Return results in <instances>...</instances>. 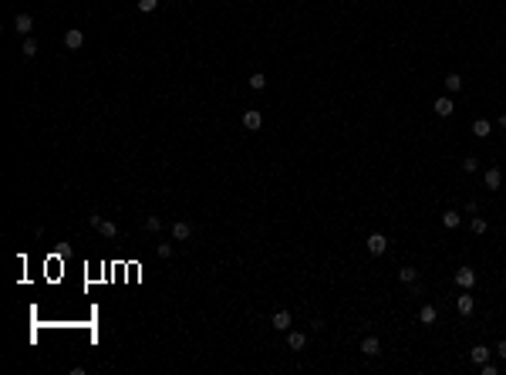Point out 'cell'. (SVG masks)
Returning a JSON list of instances; mask_svg holds the SVG:
<instances>
[{
    "label": "cell",
    "mask_w": 506,
    "mask_h": 375,
    "mask_svg": "<svg viewBox=\"0 0 506 375\" xmlns=\"http://www.w3.org/2000/svg\"><path fill=\"white\" fill-rule=\"evenodd\" d=\"M88 223H91L95 230H98L101 237H108V240H115V237H118V227H115L112 220H101L98 213H91V216H88Z\"/></svg>",
    "instance_id": "1"
},
{
    "label": "cell",
    "mask_w": 506,
    "mask_h": 375,
    "mask_svg": "<svg viewBox=\"0 0 506 375\" xmlns=\"http://www.w3.org/2000/svg\"><path fill=\"white\" fill-rule=\"evenodd\" d=\"M385 250H388V237H385V233H368V254L371 257H382Z\"/></svg>",
    "instance_id": "2"
},
{
    "label": "cell",
    "mask_w": 506,
    "mask_h": 375,
    "mask_svg": "<svg viewBox=\"0 0 506 375\" xmlns=\"http://www.w3.org/2000/svg\"><path fill=\"white\" fill-rule=\"evenodd\" d=\"M64 47H67V51H81V47H85V34H81L78 27L64 31Z\"/></svg>",
    "instance_id": "3"
},
{
    "label": "cell",
    "mask_w": 506,
    "mask_h": 375,
    "mask_svg": "<svg viewBox=\"0 0 506 375\" xmlns=\"http://www.w3.org/2000/svg\"><path fill=\"white\" fill-rule=\"evenodd\" d=\"M270 325L277 331H291V311L287 307H280V311H273V318H270Z\"/></svg>",
    "instance_id": "4"
},
{
    "label": "cell",
    "mask_w": 506,
    "mask_h": 375,
    "mask_svg": "<svg viewBox=\"0 0 506 375\" xmlns=\"http://www.w3.org/2000/svg\"><path fill=\"white\" fill-rule=\"evenodd\" d=\"M361 352L368 355V358H375V355H382V341L375 338V335H365V338H361Z\"/></svg>",
    "instance_id": "5"
},
{
    "label": "cell",
    "mask_w": 506,
    "mask_h": 375,
    "mask_svg": "<svg viewBox=\"0 0 506 375\" xmlns=\"http://www.w3.org/2000/svg\"><path fill=\"white\" fill-rule=\"evenodd\" d=\"M14 31H17V34H31L34 31V17L31 14H17V17H14Z\"/></svg>",
    "instance_id": "6"
},
{
    "label": "cell",
    "mask_w": 506,
    "mask_h": 375,
    "mask_svg": "<svg viewBox=\"0 0 506 375\" xmlns=\"http://www.w3.org/2000/svg\"><path fill=\"white\" fill-rule=\"evenodd\" d=\"M432 112H436L439 118H449V115H452V98H449V95H442V98H436V105H432Z\"/></svg>",
    "instance_id": "7"
},
{
    "label": "cell",
    "mask_w": 506,
    "mask_h": 375,
    "mask_svg": "<svg viewBox=\"0 0 506 375\" xmlns=\"http://www.w3.org/2000/svg\"><path fill=\"white\" fill-rule=\"evenodd\" d=\"M483 182H486V190H499L503 186V169H486V176H483Z\"/></svg>",
    "instance_id": "8"
},
{
    "label": "cell",
    "mask_w": 506,
    "mask_h": 375,
    "mask_svg": "<svg viewBox=\"0 0 506 375\" xmlns=\"http://www.w3.org/2000/svg\"><path fill=\"white\" fill-rule=\"evenodd\" d=\"M260 125H263V115H260L257 108H250V112L243 115V129H247V132H257Z\"/></svg>",
    "instance_id": "9"
},
{
    "label": "cell",
    "mask_w": 506,
    "mask_h": 375,
    "mask_svg": "<svg viewBox=\"0 0 506 375\" xmlns=\"http://www.w3.org/2000/svg\"><path fill=\"white\" fill-rule=\"evenodd\" d=\"M456 284H459V287H472V284H476V271H472V267H459V271H456Z\"/></svg>",
    "instance_id": "10"
},
{
    "label": "cell",
    "mask_w": 506,
    "mask_h": 375,
    "mask_svg": "<svg viewBox=\"0 0 506 375\" xmlns=\"http://www.w3.org/2000/svg\"><path fill=\"white\" fill-rule=\"evenodd\" d=\"M418 321H422V325H436V321H439V307H436V304H422Z\"/></svg>",
    "instance_id": "11"
},
{
    "label": "cell",
    "mask_w": 506,
    "mask_h": 375,
    "mask_svg": "<svg viewBox=\"0 0 506 375\" xmlns=\"http://www.w3.org/2000/svg\"><path fill=\"white\" fill-rule=\"evenodd\" d=\"M304 345H307V335H304V331H287V348L301 352Z\"/></svg>",
    "instance_id": "12"
},
{
    "label": "cell",
    "mask_w": 506,
    "mask_h": 375,
    "mask_svg": "<svg viewBox=\"0 0 506 375\" xmlns=\"http://www.w3.org/2000/svg\"><path fill=\"white\" fill-rule=\"evenodd\" d=\"M489 132H493V122H489V118H476V122H472V136L486 139Z\"/></svg>",
    "instance_id": "13"
},
{
    "label": "cell",
    "mask_w": 506,
    "mask_h": 375,
    "mask_svg": "<svg viewBox=\"0 0 506 375\" xmlns=\"http://www.w3.org/2000/svg\"><path fill=\"white\" fill-rule=\"evenodd\" d=\"M469 362H472V365H483V362H489V348H486V345H476V348L469 352Z\"/></svg>",
    "instance_id": "14"
},
{
    "label": "cell",
    "mask_w": 506,
    "mask_h": 375,
    "mask_svg": "<svg viewBox=\"0 0 506 375\" xmlns=\"http://www.w3.org/2000/svg\"><path fill=\"white\" fill-rule=\"evenodd\" d=\"M172 237H176V240H189L192 237V227L186 223V220H179V223H172Z\"/></svg>",
    "instance_id": "15"
},
{
    "label": "cell",
    "mask_w": 506,
    "mask_h": 375,
    "mask_svg": "<svg viewBox=\"0 0 506 375\" xmlns=\"http://www.w3.org/2000/svg\"><path fill=\"white\" fill-rule=\"evenodd\" d=\"M456 307H459V315H472L476 301H472V294H459V297H456Z\"/></svg>",
    "instance_id": "16"
},
{
    "label": "cell",
    "mask_w": 506,
    "mask_h": 375,
    "mask_svg": "<svg viewBox=\"0 0 506 375\" xmlns=\"http://www.w3.org/2000/svg\"><path fill=\"white\" fill-rule=\"evenodd\" d=\"M459 223H462V216L456 213V210H446V213H442V227L446 230H456Z\"/></svg>",
    "instance_id": "17"
},
{
    "label": "cell",
    "mask_w": 506,
    "mask_h": 375,
    "mask_svg": "<svg viewBox=\"0 0 506 375\" xmlns=\"http://www.w3.org/2000/svg\"><path fill=\"white\" fill-rule=\"evenodd\" d=\"M247 85H250L253 91H263V88H267V78H263V71H253V75L247 78Z\"/></svg>",
    "instance_id": "18"
},
{
    "label": "cell",
    "mask_w": 506,
    "mask_h": 375,
    "mask_svg": "<svg viewBox=\"0 0 506 375\" xmlns=\"http://www.w3.org/2000/svg\"><path fill=\"white\" fill-rule=\"evenodd\" d=\"M442 85H446V91H452V95H456V91L462 88V78H459V75H456V71H449V75H446V81H442Z\"/></svg>",
    "instance_id": "19"
},
{
    "label": "cell",
    "mask_w": 506,
    "mask_h": 375,
    "mask_svg": "<svg viewBox=\"0 0 506 375\" xmlns=\"http://www.w3.org/2000/svg\"><path fill=\"white\" fill-rule=\"evenodd\" d=\"M469 230H472V233H476V237H483L486 230H489V223H486L483 216H472V220H469Z\"/></svg>",
    "instance_id": "20"
},
{
    "label": "cell",
    "mask_w": 506,
    "mask_h": 375,
    "mask_svg": "<svg viewBox=\"0 0 506 375\" xmlns=\"http://www.w3.org/2000/svg\"><path fill=\"white\" fill-rule=\"evenodd\" d=\"M398 281H402V284H415L418 271H415V267H402V271H398Z\"/></svg>",
    "instance_id": "21"
},
{
    "label": "cell",
    "mask_w": 506,
    "mask_h": 375,
    "mask_svg": "<svg viewBox=\"0 0 506 375\" xmlns=\"http://www.w3.org/2000/svg\"><path fill=\"white\" fill-rule=\"evenodd\" d=\"M21 54L27 57V61H31V57L37 54V41H34V37H24V44H21Z\"/></svg>",
    "instance_id": "22"
},
{
    "label": "cell",
    "mask_w": 506,
    "mask_h": 375,
    "mask_svg": "<svg viewBox=\"0 0 506 375\" xmlns=\"http://www.w3.org/2000/svg\"><path fill=\"white\" fill-rule=\"evenodd\" d=\"M142 227H146L149 233H159V230H162V220H159V216H146V223H142Z\"/></svg>",
    "instance_id": "23"
},
{
    "label": "cell",
    "mask_w": 506,
    "mask_h": 375,
    "mask_svg": "<svg viewBox=\"0 0 506 375\" xmlns=\"http://www.w3.org/2000/svg\"><path fill=\"white\" fill-rule=\"evenodd\" d=\"M476 169H479V159L466 156V159H462V172H476Z\"/></svg>",
    "instance_id": "24"
},
{
    "label": "cell",
    "mask_w": 506,
    "mask_h": 375,
    "mask_svg": "<svg viewBox=\"0 0 506 375\" xmlns=\"http://www.w3.org/2000/svg\"><path fill=\"white\" fill-rule=\"evenodd\" d=\"M156 4H159V0H138V11H142V14H152V11H156Z\"/></svg>",
    "instance_id": "25"
},
{
    "label": "cell",
    "mask_w": 506,
    "mask_h": 375,
    "mask_svg": "<svg viewBox=\"0 0 506 375\" xmlns=\"http://www.w3.org/2000/svg\"><path fill=\"white\" fill-rule=\"evenodd\" d=\"M156 254L169 261V257H172V243H159V247H156Z\"/></svg>",
    "instance_id": "26"
},
{
    "label": "cell",
    "mask_w": 506,
    "mask_h": 375,
    "mask_svg": "<svg viewBox=\"0 0 506 375\" xmlns=\"http://www.w3.org/2000/svg\"><path fill=\"white\" fill-rule=\"evenodd\" d=\"M479 368H483V375H496V372H499V368H496L493 362H483V365H479Z\"/></svg>",
    "instance_id": "27"
},
{
    "label": "cell",
    "mask_w": 506,
    "mask_h": 375,
    "mask_svg": "<svg viewBox=\"0 0 506 375\" xmlns=\"http://www.w3.org/2000/svg\"><path fill=\"white\" fill-rule=\"evenodd\" d=\"M496 355H499V358H506V338L499 341V345H496Z\"/></svg>",
    "instance_id": "28"
},
{
    "label": "cell",
    "mask_w": 506,
    "mask_h": 375,
    "mask_svg": "<svg viewBox=\"0 0 506 375\" xmlns=\"http://www.w3.org/2000/svg\"><path fill=\"white\" fill-rule=\"evenodd\" d=\"M499 125H503V129H506V112H503V115H499Z\"/></svg>",
    "instance_id": "29"
}]
</instances>
